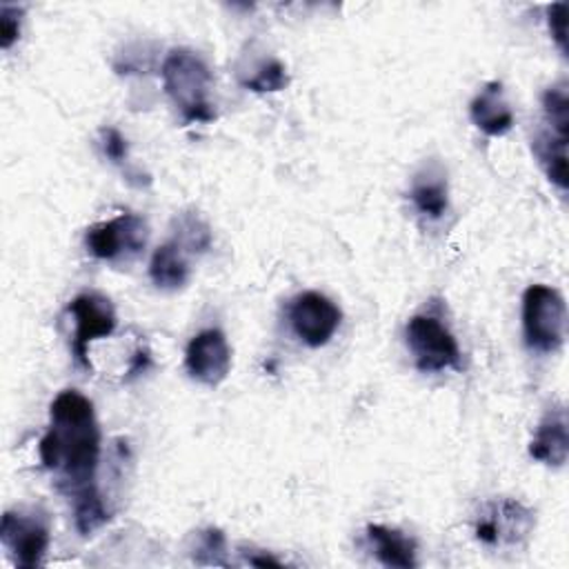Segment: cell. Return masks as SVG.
I'll list each match as a JSON object with an SVG mask.
<instances>
[{"mask_svg": "<svg viewBox=\"0 0 569 569\" xmlns=\"http://www.w3.org/2000/svg\"><path fill=\"white\" fill-rule=\"evenodd\" d=\"M342 320L340 307L320 291H302L289 305L293 333L309 347L327 345Z\"/></svg>", "mask_w": 569, "mask_h": 569, "instance_id": "cell-9", "label": "cell"}, {"mask_svg": "<svg viewBox=\"0 0 569 569\" xmlns=\"http://www.w3.org/2000/svg\"><path fill=\"white\" fill-rule=\"evenodd\" d=\"M198 551L207 553V565H224V536L222 531L209 527L200 533V542H198Z\"/></svg>", "mask_w": 569, "mask_h": 569, "instance_id": "cell-23", "label": "cell"}, {"mask_svg": "<svg viewBox=\"0 0 569 569\" xmlns=\"http://www.w3.org/2000/svg\"><path fill=\"white\" fill-rule=\"evenodd\" d=\"M71 502H73V522L82 536L93 533L109 520V511H107L98 489H91V491L73 498Z\"/></svg>", "mask_w": 569, "mask_h": 569, "instance_id": "cell-17", "label": "cell"}, {"mask_svg": "<svg viewBox=\"0 0 569 569\" xmlns=\"http://www.w3.org/2000/svg\"><path fill=\"white\" fill-rule=\"evenodd\" d=\"M409 198L416 211L427 220H440L449 209L447 178L438 167H425L411 182Z\"/></svg>", "mask_w": 569, "mask_h": 569, "instance_id": "cell-15", "label": "cell"}, {"mask_svg": "<svg viewBox=\"0 0 569 569\" xmlns=\"http://www.w3.org/2000/svg\"><path fill=\"white\" fill-rule=\"evenodd\" d=\"M40 462L58 476V487L73 500L96 487L100 427L93 405L76 389L60 391L49 407V427L38 445Z\"/></svg>", "mask_w": 569, "mask_h": 569, "instance_id": "cell-1", "label": "cell"}, {"mask_svg": "<svg viewBox=\"0 0 569 569\" xmlns=\"http://www.w3.org/2000/svg\"><path fill=\"white\" fill-rule=\"evenodd\" d=\"M147 367H149V351H147V349H144V351L138 349V351H136V358H133V362H131V367H129V373H131V376L142 373Z\"/></svg>", "mask_w": 569, "mask_h": 569, "instance_id": "cell-25", "label": "cell"}, {"mask_svg": "<svg viewBox=\"0 0 569 569\" xmlns=\"http://www.w3.org/2000/svg\"><path fill=\"white\" fill-rule=\"evenodd\" d=\"M249 565H253V567H284L278 558H273V556H269V553H253V556H249Z\"/></svg>", "mask_w": 569, "mask_h": 569, "instance_id": "cell-24", "label": "cell"}, {"mask_svg": "<svg viewBox=\"0 0 569 569\" xmlns=\"http://www.w3.org/2000/svg\"><path fill=\"white\" fill-rule=\"evenodd\" d=\"M367 540L376 553V558L396 569H413L416 560V542L400 529L387 525H367Z\"/></svg>", "mask_w": 569, "mask_h": 569, "instance_id": "cell-14", "label": "cell"}, {"mask_svg": "<svg viewBox=\"0 0 569 569\" xmlns=\"http://www.w3.org/2000/svg\"><path fill=\"white\" fill-rule=\"evenodd\" d=\"M164 93L178 107L184 122H209L216 118L209 100L211 71L191 49H171L160 67Z\"/></svg>", "mask_w": 569, "mask_h": 569, "instance_id": "cell-2", "label": "cell"}, {"mask_svg": "<svg viewBox=\"0 0 569 569\" xmlns=\"http://www.w3.org/2000/svg\"><path fill=\"white\" fill-rule=\"evenodd\" d=\"M173 240L184 251H207L211 244V231L200 216L184 213L178 218V231Z\"/></svg>", "mask_w": 569, "mask_h": 569, "instance_id": "cell-18", "label": "cell"}, {"mask_svg": "<svg viewBox=\"0 0 569 569\" xmlns=\"http://www.w3.org/2000/svg\"><path fill=\"white\" fill-rule=\"evenodd\" d=\"M471 122L487 136H505L513 127V111L498 80L487 82L469 104Z\"/></svg>", "mask_w": 569, "mask_h": 569, "instance_id": "cell-13", "label": "cell"}, {"mask_svg": "<svg viewBox=\"0 0 569 569\" xmlns=\"http://www.w3.org/2000/svg\"><path fill=\"white\" fill-rule=\"evenodd\" d=\"M69 313L76 320V333H73V356L78 365L84 369H91L89 362V345L98 338H107L116 329V311L109 298L87 291L76 296L69 302Z\"/></svg>", "mask_w": 569, "mask_h": 569, "instance_id": "cell-10", "label": "cell"}, {"mask_svg": "<svg viewBox=\"0 0 569 569\" xmlns=\"http://www.w3.org/2000/svg\"><path fill=\"white\" fill-rule=\"evenodd\" d=\"M567 16H569L567 2H556L547 9V22H549L551 38L556 40V44L562 53H567Z\"/></svg>", "mask_w": 569, "mask_h": 569, "instance_id": "cell-22", "label": "cell"}, {"mask_svg": "<svg viewBox=\"0 0 569 569\" xmlns=\"http://www.w3.org/2000/svg\"><path fill=\"white\" fill-rule=\"evenodd\" d=\"M0 540L13 562L24 569L42 565L49 547V525L36 511H4L0 522Z\"/></svg>", "mask_w": 569, "mask_h": 569, "instance_id": "cell-7", "label": "cell"}, {"mask_svg": "<svg viewBox=\"0 0 569 569\" xmlns=\"http://www.w3.org/2000/svg\"><path fill=\"white\" fill-rule=\"evenodd\" d=\"M187 373L207 385H220L231 369V349L227 336L220 329H204L191 338L184 351Z\"/></svg>", "mask_w": 569, "mask_h": 569, "instance_id": "cell-11", "label": "cell"}, {"mask_svg": "<svg viewBox=\"0 0 569 569\" xmlns=\"http://www.w3.org/2000/svg\"><path fill=\"white\" fill-rule=\"evenodd\" d=\"M242 84L256 93H273V91H282L289 84V76H287L284 64L280 60L271 58V60L262 62L251 78L242 80Z\"/></svg>", "mask_w": 569, "mask_h": 569, "instance_id": "cell-19", "label": "cell"}, {"mask_svg": "<svg viewBox=\"0 0 569 569\" xmlns=\"http://www.w3.org/2000/svg\"><path fill=\"white\" fill-rule=\"evenodd\" d=\"M533 529V511L518 500H491L473 520V536L487 547H516Z\"/></svg>", "mask_w": 569, "mask_h": 569, "instance_id": "cell-6", "label": "cell"}, {"mask_svg": "<svg viewBox=\"0 0 569 569\" xmlns=\"http://www.w3.org/2000/svg\"><path fill=\"white\" fill-rule=\"evenodd\" d=\"M147 244V222L133 213H120L87 229L84 247L98 260L136 256Z\"/></svg>", "mask_w": 569, "mask_h": 569, "instance_id": "cell-8", "label": "cell"}, {"mask_svg": "<svg viewBox=\"0 0 569 569\" xmlns=\"http://www.w3.org/2000/svg\"><path fill=\"white\" fill-rule=\"evenodd\" d=\"M567 331V305L558 289L531 284L522 293V333L529 349L553 353L562 347Z\"/></svg>", "mask_w": 569, "mask_h": 569, "instance_id": "cell-3", "label": "cell"}, {"mask_svg": "<svg viewBox=\"0 0 569 569\" xmlns=\"http://www.w3.org/2000/svg\"><path fill=\"white\" fill-rule=\"evenodd\" d=\"M405 336L420 371L436 373L445 369H460V347L440 318L416 313L409 318Z\"/></svg>", "mask_w": 569, "mask_h": 569, "instance_id": "cell-5", "label": "cell"}, {"mask_svg": "<svg viewBox=\"0 0 569 569\" xmlns=\"http://www.w3.org/2000/svg\"><path fill=\"white\" fill-rule=\"evenodd\" d=\"M567 409L553 405L540 418L533 438L529 442V456L549 467H562L567 460Z\"/></svg>", "mask_w": 569, "mask_h": 569, "instance_id": "cell-12", "label": "cell"}, {"mask_svg": "<svg viewBox=\"0 0 569 569\" xmlns=\"http://www.w3.org/2000/svg\"><path fill=\"white\" fill-rule=\"evenodd\" d=\"M545 127L533 140V151L547 178L567 191V140H569V96L565 84H553L542 93Z\"/></svg>", "mask_w": 569, "mask_h": 569, "instance_id": "cell-4", "label": "cell"}, {"mask_svg": "<svg viewBox=\"0 0 569 569\" xmlns=\"http://www.w3.org/2000/svg\"><path fill=\"white\" fill-rule=\"evenodd\" d=\"M100 140H102V151L113 164H122L129 158V147L124 136L116 127H104L100 129Z\"/></svg>", "mask_w": 569, "mask_h": 569, "instance_id": "cell-21", "label": "cell"}, {"mask_svg": "<svg viewBox=\"0 0 569 569\" xmlns=\"http://www.w3.org/2000/svg\"><path fill=\"white\" fill-rule=\"evenodd\" d=\"M149 278L158 289H180L187 278H189V264L184 258V249L176 242L169 240L164 244H160L149 262Z\"/></svg>", "mask_w": 569, "mask_h": 569, "instance_id": "cell-16", "label": "cell"}, {"mask_svg": "<svg viewBox=\"0 0 569 569\" xmlns=\"http://www.w3.org/2000/svg\"><path fill=\"white\" fill-rule=\"evenodd\" d=\"M22 9L16 4H0V47L9 49L20 38Z\"/></svg>", "mask_w": 569, "mask_h": 569, "instance_id": "cell-20", "label": "cell"}]
</instances>
